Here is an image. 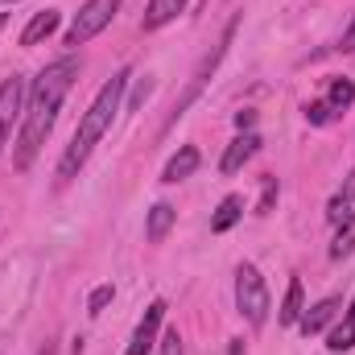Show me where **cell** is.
<instances>
[{
  "instance_id": "obj_8",
  "label": "cell",
  "mask_w": 355,
  "mask_h": 355,
  "mask_svg": "<svg viewBox=\"0 0 355 355\" xmlns=\"http://www.w3.org/2000/svg\"><path fill=\"white\" fill-rule=\"evenodd\" d=\"M257 149H261V137H257V132H240V137L223 149L219 170H223V174H240V170H244V162H248Z\"/></svg>"
},
{
  "instance_id": "obj_16",
  "label": "cell",
  "mask_w": 355,
  "mask_h": 355,
  "mask_svg": "<svg viewBox=\"0 0 355 355\" xmlns=\"http://www.w3.org/2000/svg\"><path fill=\"white\" fill-rule=\"evenodd\" d=\"M297 318H302V281L293 277L289 289H285V302H281V310H277V322H281V327H293Z\"/></svg>"
},
{
  "instance_id": "obj_10",
  "label": "cell",
  "mask_w": 355,
  "mask_h": 355,
  "mask_svg": "<svg viewBox=\"0 0 355 355\" xmlns=\"http://www.w3.org/2000/svg\"><path fill=\"white\" fill-rule=\"evenodd\" d=\"M339 306H343L339 297H322L318 306L302 310V318H297V322H302V335H306V339H310V335H318V331H322V327H327V322L339 314Z\"/></svg>"
},
{
  "instance_id": "obj_23",
  "label": "cell",
  "mask_w": 355,
  "mask_h": 355,
  "mask_svg": "<svg viewBox=\"0 0 355 355\" xmlns=\"http://www.w3.org/2000/svg\"><path fill=\"white\" fill-rule=\"evenodd\" d=\"M149 95H153V79L145 75V79L137 83V91H132V99H128V112H137V107H141V103H145Z\"/></svg>"
},
{
  "instance_id": "obj_3",
  "label": "cell",
  "mask_w": 355,
  "mask_h": 355,
  "mask_svg": "<svg viewBox=\"0 0 355 355\" xmlns=\"http://www.w3.org/2000/svg\"><path fill=\"white\" fill-rule=\"evenodd\" d=\"M236 29H240V17H232V21H227V29H223V37L215 42V50H211V54H207V58H202V62L194 67V75H190V83H186V91L178 95V103H174V112H170V120H166V128H170V124H178V120L186 116V107H190V103L198 99V91L207 87V79H211V75H215V67L223 62V54H227V46H232Z\"/></svg>"
},
{
  "instance_id": "obj_2",
  "label": "cell",
  "mask_w": 355,
  "mask_h": 355,
  "mask_svg": "<svg viewBox=\"0 0 355 355\" xmlns=\"http://www.w3.org/2000/svg\"><path fill=\"white\" fill-rule=\"evenodd\" d=\"M124 87H128V71H116V75L99 87V95L91 99V107L83 112V120H79V128H75V137H71L62 162H58V182H71V178L87 166L91 149L103 141V132L112 128V120H116V112H120Z\"/></svg>"
},
{
  "instance_id": "obj_15",
  "label": "cell",
  "mask_w": 355,
  "mask_h": 355,
  "mask_svg": "<svg viewBox=\"0 0 355 355\" xmlns=\"http://www.w3.org/2000/svg\"><path fill=\"white\" fill-rule=\"evenodd\" d=\"M352 207H355V170L347 174V182L339 186V194L331 198V207H327V219H331V223H343V219L352 215Z\"/></svg>"
},
{
  "instance_id": "obj_7",
  "label": "cell",
  "mask_w": 355,
  "mask_h": 355,
  "mask_svg": "<svg viewBox=\"0 0 355 355\" xmlns=\"http://www.w3.org/2000/svg\"><path fill=\"white\" fill-rule=\"evenodd\" d=\"M166 302H153L149 310H145V318L137 322V331H132V343H128V352L124 355H149L153 352V343H157V331H162V318H166Z\"/></svg>"
},
{
  "instance_id": "obj_1",
  "label": "cell",
  "mask_w": 355,
  "mask_h": 355,
  "mask_svg": "<svg viewBox=\"0 0 355 355\" xmlns=\"http://www.w3.org/2000/svg\"><path fill=\"white\" fill-rule=\"evenodd\" d=\"M75 79H79V58H58L33 79L29 107L21 112V137H17V149H12V166L17 170H29L33 157L42 153V145H46L54 120H58V107H62L67 91L75 87Z\"/></svg>"
},
{
  "instance_id": "obj_18",
  "label": "cell",
  "mask_w": 355,
  "mask_h": 355,
  "mask_svg": "<svg viewBox=\"0 0 355 355\" xmlns=\"http://www.w3.org/2000/svg\"><path fill=\"white\" fill-rule=\"evenodd\" d=\"M327 347H331L335 355L352 352V347H355V322H352V318H343V322H339V327L327 335Z\"/></svg>"
},
{
  "instance_id": "obj_28",
  "label": "cell",
  "mask_w": 355,
  "mask_h": 355,
  "mask_svg": "<svg viewBox=\"0 0 355 355\" xmlns=\"http://www.w3.org/2000/svg\"><path fill=\"white\" fill-rule=\"evenodd\" d=\"M37 355H58V352H54V343H46V347H42Z\"/></svg>"
},
{
  "instance_id": "obj_12",
  "label": "cell",
  "mask_w": 355,
  "mask_h": 355,
  "mask_svg": "<svg viewBox=\"0 0 355 355\" xmlns=\"http://www.w3.org/2000/svg\"><path fill=\"white\" fill-rule=\"evenodd\" d=\"M174 219H178L174 207H170V202H157V207L149 211V223H145V240H149V244H162V240L170 236Z\"/></svg>"
},
{
  "instance_id": "obj_21",
  "label": "cell",
  "mask_w": 355,
  "mask_h": 355,
  "mask_svg": "<svg viewBox=\"0 0 355 355\" xmlns=\"http://www.w3.org/2000/svg\"><path fill=\"white\" fill-rule=\"evenodd\" d=\"M116 297V289L112 285H99V289H91V297H87V314L95 318V314H103V306Z\"/></svg>"
},
{
  "instance_id": "obj_26",
  "label": "cell",
  "mask_w": 355,
  "mask_h": 355,
  "mask_svg": "<svg viewBox=\"0 0 355 355\" xmlns=\"http://www.w3.org/2000/svg\"><path fill=\"white\" fill-rule=\"evenodd\" d=\"M257 124V112H236V128L244 132V128H252Z\"/></svg>"
},
{
  "instance_id": "obj_11",
  "label": "cell",
  "mask_w": 355,
  "mask_h": 355,
  "mask_svg": "<svg viewBox=\"0 0 355 355\" xmlns=\"http://www.w3.org/2000/svg\"><path fill=\"white\" fill-rule=\"evenodd\" d=\"M186 4H190V0H149V8H145V21H141V25L153 33V29L170 25L178 12H186Z\"/></svg>"
},
{
  "instance_id": "obj_30",
  "label": "cell",
  "mask_w": 355,
  "mask_h": 355,
  "mask_svg": "<svg viewBox=\"0 0 355 355\" xmlns=\"http://www.w3.org/2000/svg\"><path fill=\"white\" fill-rule=\"evenodd\" d=\"M4 25H8V12H0V29H4Z\"/></svg>"
},
{
  "instance_id": "obj_20",
  "label": "cell",
  "mask_w": 355,
  "mask_h": 355,
  "mask_svg": "<svg viewBox=\"0 0 355 355\" xmlns=\"http://www.w3.org/2000/svg\"><path fill=\"white\" fill-rule=\"evenodd\" d=\"M335 116H339V112H335L327 99H314V103H306V120H310V124H331Z\"/></svg>"
},
{
  "instance_id": "obj_14",
  "label": "cell",
  "mask_w": 355,
  "mask_h": 355,
  "mask_svg": "<svg viewBox=\"0 0 355 355\" xmlns=\"http://www.w3.org/2000/svg\"><path fill=\"white\" fill-rule=\"evenodd\" d=\"M240 215H244V198L240 194H227L223 202H219V211L211 215V232L219 236V232H232L236 223H240Z\"/></svg>"
},
{
  "instance_id": "obj_31",
  "label": "cell",
  "mask_w": 355,
  "mask_h": 355,
  "mask_svg": "<svg viewBox=\"0 0 355 355\" xmlns=\"http://www.w3.org/2000/svg\"><path fill=\"white\" fill-rule=\"evenodd\" d=\"M4 4H12V0H4Z\"/></svg>"
},
{
  "instance_id": "obj_19",
  "label": "cell",
  "mask_w": 355,
  "mask_h": 355,
  "mask_svg": "<svg viewBox=\"0 0 355 355\" xmlns=\"http://www.w3.org/2000/svg\"><path fill=\"white\" fill-rule=\"evenodd\" d=\"M327 103H331L335 112L352 107V103H355V83H352V79H335V83H331V95H327Z\"/></svg>"
},
{
  "instance_id": "obj_17",
  "label": "cell",
  "mask_w": 355,
  "mask_h": 355,
  "mask_svg": "<svg viewBox=\"0 0 355 355\" xmlns=\"http://www.w3.org/2000/svg\"><path fill=\"white\" fill-rule=\"evenodd\" d=\"M355 252V211L339 223V232H335V244H331V261H347Z\"/></svg>"
},
{
  "instance_id": "obj_29",
  "label": "cell",
  "mask_w": 355,
  "mask_h": 355,
  "mask_svg": "<svg viewBox=\"0 0 355 355\" xmlns=\"http://www.w3.org/2000/svg\"><path fill=\"white\" fill-rule=\"evenodd\" d=\"M343 318H352V322H355V297H352V306H347V314H343Z\"/></svg>"
},
{
  "instance_id": "obj_4",
  "label": "cell",
  "mask_w": 355,
  "mask_h": 355,
  "mask_svg": "<svg viewBox=\"0 0 355 355\" xmlns=\"http://www.w3.org/2000/svg\"><path fill=\"white\" fill-rule=\"evenodd\" d=\"M236 306H240V314H244L252 327H261V322L268 318L272 297H268V285H265V277H261L257 265L236 268Z\"/></svg>"
},
{
  "instance_id": "obj_27",
  "label": "cell",
  "mask_w": 355,
  "mask_h": 355,
  "mask_svg": "<svg viewBox=\"0 0 355 355\" xmlns=\"http://www.w3.org/2000/svg\"><path fill=\"white\" fill-rule=\"evenodd\" d=\"M227 355H248V347H244V339H232V352Z\"/></svg>"
},
{
  "instance_id": "obj_25",
  "label": "cell",
  "mask_w": 355,
  "mask_h": 355,
  "mask_svg": "<svg viewBox=\"0 0 355 355\" xmlns=\"http://www.w3.org/2000/svg\"><path fill=\"white\" fill-rule=\"evenodd\" d=\"M339 50H343V54H352V50H355V12H352V25L343 29V42H339Z\"/></svg>"
},
{
  "instance_id": "obj_6",
  "label": "cell",
  "mask_w": 355,
  "mask_h": 355,
  "mask_svg": "<svg viewBox=\"0 0 355 355\" xmlns=\"http://www.w3.org/2000/svg\"><path fill=\"white\" fill-rule=\"evenodd\" d=\"M21 99H25V79L21 75H8L0 83V153L8 145V132H12V120L21 116Z\"/></svg>"
},
{
  "instance_id": "obj_5",
  "label": "cell",
  "mask_w": 355,
  "mask_h": 355,
  "mask_svg": "<svg viewBox=\"0 0 355 355\" xmlns=\"http://www.w3.org/2000/svg\"><path fill=\"white\" fill-rule=\"evenodd\" d=\"M120 0H87L79 12H75V25L67 29V46H87L95 33H103L116 17Z\"/></svg>"
},
{
  "instance_id": "obj_13",
  "label": "cell",
  "mask_w": 355,
  "mask_h": 355,
  "mask_svg": "<svg viewBox=\"0 0 355 355\" xmlns=\"http://www.w3.org/2000/svg\"><path fill=\"white\" fill-rule=\"evenodd\" d=\"M198 162H202V157H198V149H194V145H182L174 157H170V166H166L162 182H182V178H190L194 170H198Z\"/></svg>"
},
{
  "instance_id": "obj_24",
  "label": "cell",
  "mask_w": 355,
  "mask_h": 355,
  "mask_svg": "<svg viewBox=\"0 0 355 355\" xmlns=\"http://www.w3.org/2000/svg\"><path fill=\"white\" fill-rule=\"evenodd\" d=\"M162 355H182V335H178V331H166V339H162Z\"/></svg>"
},
{
  "instance_id": "obj_9",
  "label": "cell",
  "mask_w": 355,
  "mask_h": 355,
  "mask_svg": "<svg viewBox=\"0 0 355 355\" xmlns=\"http://www.w3.org/2000/svg\"><path fill=\"white\" fill-rule=\"evenodd\" d=\"M58 21H62V12H58V8H42V12H33V17H29V25L21 29V46H42V42L58 29Z\"/></svg>"
},
{
  "instance_id": "obj_22",
  "label": "cell",
  "mask_w": 355,
  "mask_h": 355,
  "mask_svg": "<svg viewBox=\"0 0 355 355\" xmlns=\"http://www.w3.org/2000/svg\"><path fill=\"white\" fill-rule=\"evenodd\" d=\"M272 202H277V178H265V190H261V207H257V215H268Z\"/></svg>"
}]
</instances>
